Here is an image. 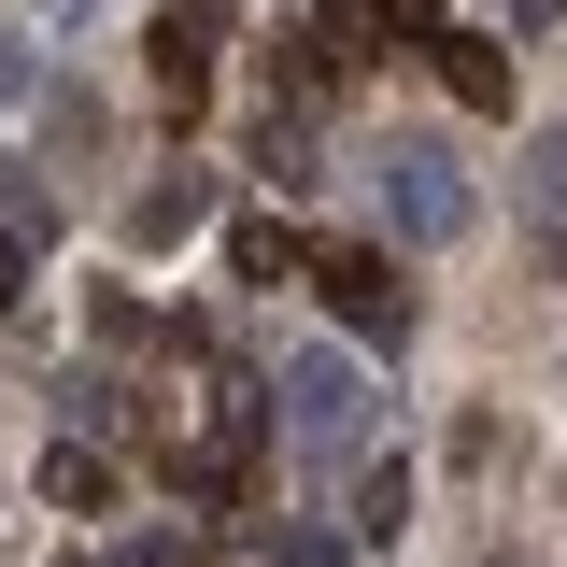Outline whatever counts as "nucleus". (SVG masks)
Wrapping results in <instances>:
<instances>
[{"instance_id": "obj_15", "label": "nucleus", "mask_w": 567, "mask_h": 567, "mask_svg": "<svg viewBox=\"0 0 567 567\" xmlns=\"http://www.w3.org/2000/svg\"><path fill=\"white\" fill-rule=\"evenodd\" d=\"M0 100H29V43L14 29H0Z\"/></svg>"}, {"instance_id": "obj_6", "label": "nucleus", "mask_w": 567, "mask_h": 567, "mask_svg": "<svg viewBox=\"0 0 567 567\" xmlns=\"http://www.w3.org/2000/svg\"><path fill=\"white\" fill-rule=\"evenodd\" d=\"M425 58H440V85H454L468 114H511V43H496V29H440Z\"/></svg>"}, {"instance_id": "obj_4", "label": "nucleus", "mask_w": 567, "mask_h": 567, "mask_svg": "<svg viewBox=\"0 0 567 567\" xmlns=\"http://www.w3.org/2000/svg\"><path fill=\"white\" fill-rule=\"evenodd\" d=\"M142 85H156V114L185 128V114L213 100V29H171V14H156V43H142Z\"/></svg>"}, {"instance_id": "obj_2", "label": "nucleus", "mask_w": 567, "mask_h": 567, "mask_svg": "<svg viewBox=\"0 0 567 567\" xmlns=\"http://www.w3.org/2000/svg\"><path fill=\"white\" fill-rule=\"evenodd\" d=\"M383 213H398V241H425V256H440V241H468V171H454V156H440V142H383Z\"/></svg>"}, {"instance_id": "obj_8", "label": "nucleus", "mask_w": 567, "mask_h": 567, "mask_svg": "<svg viewBox=\"0 0 567 567\" xmlns=\"http://www.w3.org/2000/svg\"><path fill=\"white\" fill-rule=\"evenodd\" d=\"M43 496H58V511H100V496H114V468H100V454H85V440H43Z\"/></svg>"}, {"instance_id": "obj_11", "label": "nucleus", "mask_w": 567, "mask_h": 567, "mask_svg": "<svg viewBox=\"0 0 567 567\" xmlns=\"http://www.w3.org/2000/svg\"><path fill=\"white\" fill-rule=\"evenodd\" d=\"M270 567H341V539H327V525H298V539H270Z\"/></svg>"}, {"instance_id": "obj_14", "label": "nucleus", "mask_w": 567, "mask_h": 567, "mask_svg": "<svg viewBox=\"0 0 567 567\" xmlns=\"http://www.w3.org/2000/svg\"><path fill=\"white\" fill-rule=\"evenodd\" d=\"M29 298V227H0V312Z\"/></svg>"}, {"instance_id": "obj_16", "label": "nucleus", "mask_w": 567, "mask_h": 567, "mask_svg": "<svg viewBox=\"0 0 567 567\" xmlns=\"http://www.w3.org/2000/svg\"><path fill=\"white\" fill-rule=\"evenodd\" d=\"M156 14H171V29H227V0H156Z\"/></svg>"}, {"instance_id": "obj_7", "label": "nucleus", "mask_w": 567, "mask_h": 567, "mask_svg": "<svg viewBox=\"0 0 567 567\" xmlns=\"http://www.w3.org/2000/svg\"><path fill=\"white\" fill-rule=\"evenodd\" d=\"M199 227H213V171H171V185L128 199V241H142V256H171V241H199Z\"/></svg>"}, {"instance_id": "obj_13", "label": "nucleus", "mask_w": 567, "mask_h": 567, "mask_svg": "<svg viewBox=\"0 0 567 567\" xmlns=\"http://www.w3.org/2000/svg\"><path fill=\"white\" fill-rule=\"evenodd\" d=\"M369 29L398 43V29H440V0H369Z\"/></svg>"}, {"instance_id": "obj_10", "label": "nucleus", "mask_w": 567, "mask_h": 567, "mask_svg": "<svg viewBox=\"0 0 567 567\" xmlns=\"http://www.w3.org/2000/svg\"><path fill=\"white\" fill-rule=\"evenodd\" d=\"M256 171H270V185H312V128H284V114H270V142H256Z\"/></svg>"}, {"instance_id": "obj_12", "label": "nucleus", "mask_w": 567, "mask_h": 567, "mask_svg": "<svg viewBox=\"0 0 567 567\" xmlns=\"http://www.w3.org/2000/svg\"><path fill=\"white\" fill-rule=\"evenodd\" d=\"M114 567H199V539L171 525V539H128V554H114Z\"/></svg>"}, {"instance_id": "obj_3", "label": "nucleus", "mask_w": 567, "mask_h": 567, "mask_svg": "<svg viewBox=\"0 0 567 567\" xmlns=\"http://www.w3.org/2000/svg\"><path fill=\"white\" fill-rule=\"evenodd\" d=\"M312 284H327V312H341L354 341H412V284H398V256L341 241V256H312Z\"/></svg>"}, {"instance_id": "obj_5", "label": "nucleus", "mask_w": 567, "mask_h": 567, "mask_svg": "<svg viewBox=\"0 0 567 567\" xmlns=\"http://www.w3.org/2000/svg\"><path fill=\"white\" fill-rule=\"evenodd\" d=\"M511 185H525V227H539V256L567 270V114H554V128H525V171H511Z\"/></svg>"}, {"instance_id": "obj_1", "label": "nucleus", "mask_w": 567, "mask_h": 567, "mask_svg": "<svg viewBox=\"0 0 567 567\" xmlns=\"http://www.w3.org/2000/svg\"><path fill=\"white\" fill-rule=\"evenodd\" d=\"M270 398H284V440H298L312 468H354V454H369V425H383V398H369V354H341V341H298Z\"/></svg>"}, {"instance_id": "obj_9", "label": "nucleus", "mask_w": 567, "mask_h": 567, "mask_svg": "<svg viewBox=\"0 0 567 567\" xmlns=\"http://www.w3.org/2000/svg\"><path fill=\"white\" fill-rule=\"evenodd\" d=\"M398 525H412V468H369L354 483V539H398Z\"/></svg>"}]
</instances>
